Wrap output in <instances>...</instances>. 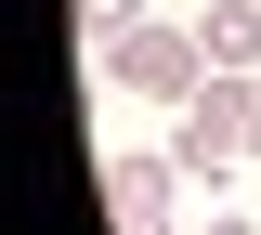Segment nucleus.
Returning a JSON list of instances; mask_svg holds the SVG:
<instances>
[{"mask_svg": "<svg viewBox=\"0 0 261 235\" xmlns=\"http://www.w3.org/2000/svg\"><path fill=\"white\" fill-rule=\"evenodd\" d=\"M92 79L118 105H170V118H183L196 92H209V53H196V27H170V13H144V27H118L92 53Z\"/></svg>", "mask_w": 261, "mask_h": 235, "instance_id": "1", "label": "nucleus"}, {"mask_svg": "<svg viewBox=\"0 0 261 235\" xmlns=\"http://www.w3.org/2000/svg\"><path fill=\"white\" fill-rule=\"evenodd\" d=\"M248 131H261V79H209V92L170 118V157H183L196 183H235V170H248Z\"/></svg>", "mask_w": 261, "mask_h": 235, "instance_id": "2", "label": "nucleus"}, {"mask_svg": "<svg viewBox=\"0 0 261 235\" xmlns=\"http://www.w3.org/2000/svg\"><path fill=\"white\" fill-rule=\"evenodd\" d=\"M183 196H196V170L170 157V144H118V157H105V209H118L130 235H183Z\"/></svg>", "mask_w": 261, "mask_h": 235, "instance_id": "3", "label": "nucleus"}, {"mask_svg": "<svg viewBox=\"0 0 261 235\" xmlns=\"http://www.w3.org/2000/svg\"><path fill=\"white\" fill-rule=\"evenodd\" d=\"M196 53H209V79H261V0H209Z\"/></svg>", "mask_w": 261, "mask_h": 235, "instance_id": "4", "label": "nucleus"}, {"mask_svg": "<svg viewBox=\"0 0 261 235\" xmlns=\"http://www.w3.org/2000/svg\"><path fill=\"white\" fill-rule=\"evenodd\" d=\"M144 13H157V0H79V39L105 53V39H118V27H144Z\"/></svg>", "mask_w": 261, "mask_h": 235, "instance_id": "5", "label": "nucleus"}, {"mask_svg": "<svg viewBox=\"0 0 261 235\" xmlns=\"http://www.w3.org/2000/svg\"><path fill=\"white\" fill-rule=\"evenodd\" d=\"M183 235H261V209H196Z\"/></svg>", "mask_w": 261, "mask_h": 235, "instance_id": "6", "label": "nucleus"}, {"mask_svg": "<svg viewBox=\"0 0 261 235\" xmlns=\"http://www.w3.org/2000/svg\"><path fill=\"white\" fill-rule=\"evenodd\" d=\"M248 157H261V131H248Z\"/></svg>", "mask_w": 261, "mask_h": 235, "instance_id": "7", "label": "nucleus"}]
</instances>
